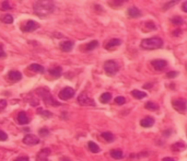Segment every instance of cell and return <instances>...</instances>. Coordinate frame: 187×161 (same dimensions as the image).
Masks as SVG:
<instances>
[{
	"instance_id": "12",
	"label": "cell",
	"mask_w": 187,
	"mask_h": 161,
	"mask_svg": "<svg viewBox=\"0 0 187 161\" xmlns=\"http://www.w3.org/2000/svg\"><path fill=\"white\" fill-rule=\"evenodd\" d=\"M8 78H9L10 81H12V82H17V81H20L22 79V74L18 70H11L9 71L8 74Z\"/></svg>"
},
{
	"instance_id": "6",
	"label": "cell",
	"mask_w": 187,
	"mask_h": 161,
	"mask_svg": "<svg viewBox=\"0 0 187 161\" xmlns=\"http://www.w3.org/2000/svg\"><path fill=\"white\" fill-rule=\"evenodd\" d=\"M173 107L181 113H185L186 112V100L184 99H177V100H174L172 103Z\"/></svg>"
},
{
	"instance_id": "11",
	"label": "cell",
	"mask_w": 187,
	"mask_h": 161,
	"mask_svg": "<svg viewBox=\"0 0 187 161\" xmlns=\"http://www.w3.org/2000/svg\"><path fill=\"white\" fill-rule=\"evenodd\" d=\"M127 15L131 19H137L141 17V11L137 7H130L127 10Z\"/></svg>"
},
{
	"instance_id": "28",
	"label": "cell",
	"mask_w": 187,
	"mask_h": 161,
	"mask_svg": "<svg viewBox=\"0 0 187 161\" xmlns=\"http://www.w3.org/2000/svg\"><path fill=\"white\" fill-rule=\"evenodd\" d=\"M1 21L7 23V24H11V23L13 22V17L11 14H6L5 17L1 19Z\"/></svg>"
},
{
	"instance_id": "8",
	"label": "cell",
	"mask_w": 187,
	"mask_h": 161,
	"mask_svg": "<svg viewBox=\"0 0 187 161\" xmlns=\"http://www.w3.org/2000/svg\"><path fill=\"white\" fill-rule=\"evenodd\" d=\"M37 29H38V24H37V22L33 21V20H30V21L24 23L22 27H21V30H22L23 32H25V33L33 32L35 31V30H37Z\"/></svg>"
},
{
	"instance_id": "4",
	"label": "cell",
	"mask_w": 187,
	"mask_h": 161,
	"mask_svg": "<svg viewBox=\"0 0 187 161\" xmlns=\"http://www.w3.org/2000/svg\"><path fill=\"white\" fill-rule=\"evenodd\" d=\"M104 70L106 72V75L114 76L115 74L118 71V65L114 60H107L104 63Z\"/></svg>"
},
{
	"instance_id": "33",
	"label": "cell",
	"mask_w": 187,
	"mask_h": 161,
	"mask_svg": "<svg viewBox=\"0 0 187 161\" xmlns=\"http://www.w3.org/2000/svg\"><path fill=\"white\" fill-rule=\"evenodd\" d=\"M1 6H2V9L3 10H11L12 9V7L10 6V4L8 2V1H3Z\"/></svg>"
},
{
	"instance_id": "43",
	"label": "cell",
	"mask_w": 187,
	"mask_h": 161,
	"mask_svg": "<svg viewBox=\"0 0 187 161\" xmlns=\"http://www.w3.org/2000/svg\"><path fill=\"white\" fill-rule=\"evenodd\" d=\"M179 34H181V30H178V31H174V35L175 36L179 35Z\"/></svg>"
},
{
	"instance_id": "36",
	"label": "cell",
	"mask_w": 187,
	"mask_h": 161,
	"mask_svg": "<svg viewBox=\"0 0 187 161\" xmlns=\"http://www.w3.org/2000/svg\"><path fill=\"white\" fill-rule=\"evenodd\" d=\"M48 134H49V130H47V128H41V130H40V135L43 136V137H44V136H47Z\"/></svg>"
},
{
	"instance_id": "18",
	"label": "cell",
	"mask_w": 187,
	"mask_h": 161,
	"mask_svg": "<svg viewBox=\"0 0 187 161\" xmlns=\"http://www.w3.org/2000/svg\"><path fill=\"white\" fill-rule=\"evenodd\" d=\"M110 156L112 157L113 159L120 160V159H123L124 158V153H123V151H122V150H119V149H113V150H111Z\"/></svg>"
},
{
	"instance_id": "30",
	"label": "cell",
	"mask_w": 187,
	"mask_h": 161,
	"mask_svg": "<svg viewBox=\"0 0 187 161\" xmlns=\"http://www.w3.org/2000/svg\"><path fill=\"white\" fill-rule=\"evenodd\" d=\"M146 108H148V110H158L159 108V106L155 104V103L153 102H147L146 103Z\"/></svg>"
},
{
	"instance_id": "16",
	"label": "cell",
	"mask_w": 187,
	"mask_h": 161,
	"mask_svg": "<svg viewBox=\"0 0 187 161\" xmlns=\"http://www.w3.org/2000/svg\"><path fill=\"white\" fill-rule=\"evenodd\" d=\"M153 124H154V118H152V117L150 116L145 117V118H142L141 121H140V125H141L142 127H146V128L153 126Z\"/></svg>"
},
{
	"instance_id": "3",
	"label": "cell",
	"mask_w": 187,
	"mask_h": 161,
	"mask_svg": "<svg viewBox=\"0 0 187 161\" xmlns=\"http://www.w3.org/2000/svg\"><path fill=\"white\" fill-rule=\"evenodd\" d=\"M36 93L38 97H41L42 99H43V101L46 103V104H49V105H53V106H58V105H60L58 102H56L55 100L53 99V97H51V94L49 93V91L46 89H38L36 90Z\"/></svg>"
},
{
	"instance_id": "1",
	"label": "cell",
	"mask_w": 187,
	"mask_h": 161,
	"mask_svg": "<svg viewBox=\"0 0 187 161\" xmlns=\"http://www.w3.org/2000/svg\"><path fill=\"white\" fill-rule=\"evenodd\" d=\"M56 7L53 1H36L34 4V13L37 14L38 17L44 18L51 14L55 11Z\"/></svg>"
},
{
	"instance_id": "9",
	"label": "cell",
	"mask_w": 187,
	"mask_h": 161,
	"mask_svg": "<svg viewBox=\"0 0 187 161\" xmlns=\"http://www.w3.org/2000/svg\"><path fill=\"white\" fill-rule=\"evenodd\" d=\"M23 143L25 145H29V146H34V145H37V144L41 143V140L38 137H36L35 135H32V134H28L24 136L23 138Z\"/></svg>"
},
{
	"instance_id": "23",
	"label": "cell",
	"mask_w": 187,
	"mask_h": 161,
	"mask_svg": "<svg viewBox=\"0 0 187 161\" xmlns=\"http://www.w3.org/2000/svg\"><path fill=\"white\" fill-rule=\"evenodd\" d=\"M185 147H186V145L182 141H179V143H175L172 145V150L174 151H183V150H185Z\"/></svg>"
},
{
	"instance_id": "29",
	"label": "cell",
	"mask_w": 187,
	"mask_h": 161,
	"mask_svg": "<svg viewBox=\"0 0 187 161\" xmlns=\"http://www.w3.org/2000/svg\"><path fill=\"white\" fill-rule=\"evenodd\" d=\"M171 22L173 23L174 25H181V24H183V22H184V20H183L181 17H178V15H176V17H174L172 20H171Z\"/></svg>"
},
{
	"instance_id": "21",
	"label": "cell",
	"mask_w": 187,
	"mask_h": 161,
	"mask_svg": "<svg viewBox=\"0 0 187 161\" xmlns=\"http://www.w3.org/2000/svg\"><path fill=\"white\" fill-rule=\"evenodd\" d=\"M102 138H104L105 141H107V143H113L115 140V137L114 135L110 133V132H105V133H102Z\"/></svg>"
},
{
	"instance_id": "35",
	"label": "cell",
	"mask_w": 187,
	"mask_h": 161,
	"mask_svg": "<svg viewBox=\"0 0 187 161\" xmlns=\"http://www.w3.org/2000/svg\"><path fill=\"white\" fill-rule=\"evenodd\" d=\"M177 4V1H171V2H168V4H165L164 5V8H163V10H168L169 8H171L172 6L176 5Z\"/></svg>"
},
{
	"instance_id": "40",
	"label": "cell",
	"mask_w": 187,
	"mask_h": 161,
	"mask_svg": "<svg viewBox=\"0 0 187 161\" xmlns=\"http://www.w3.org/2000/svg\"><path fill=\"white\" fill-rule=\"evenodd\" d=\"M0 57H6V53L2 50V46L0 45Z\"/></svg>"
},
{
	"instance_id": "42",
	"label": "cell",
	"mask_w": 187,
	"mask_h": 161,
	"mask_svg": "<svg viewBox=\"0 0 187 161\" xmlns=\"http://www.w3.org/2000/svg\"><path fill=\"white\" fill-rule=\"evenodd\" d=\"M162 161H175L173 159V158H170V157H165V158H163L162 159Z\"/></svg>"
},
{
	"instance_id": "39",
	"label": "cell",
	"mask_w": 187,
	"mask_h": 161,
	"mask_svg": "<svg viewBox=\"0 0 187 161\" xmlns=\"http://www.w3.org/2000/svg\"><path fill=\"white\" fill-rule=\"evenodd\" d=\"M147 27H149V29H153V30H155V25H154V23H152V22H147V24H146Z\"/></svg>"
},
{
	"instance_id": "37",
	"label": "cell",
	"mask_w": 187,
	"mask_h": 161,
	"mask_svg": "<svg viewBox=\"0 0 187 161\" xmlns=\"http://www.w3.org/2000/svg\"><path fill=\"white\" fill-rule=\"evenodd\" d=\"M178 76V72L177 71H170L166 74V77L168 78H175V77Z\"/></svg>"
},
{
	"instance_id": "25",
	"label": "cell",
	"mask_w": 187,
	"mask_h": 161,
	"mask_svg": "<svg viewBox=\"0 0 187 161\" xmlns=\"http://www.w3.org/2000/svg\"><path fill=\"white\" fill-rule=\"evenodd\" d=\"M88 146H89V149H90V151L93 152V153H97V152H100V147L96 145L95 143H93V141H89L88 143Z\"/></svg>"
},
{
	"instance_id": "26",
	"label": "cell",
	"mask_w": 187,
	"mask_h": 161,
	"mask_svg": "<svg viewBox=\"0 0 187 161\" xmlns=\"http://www.w3.org/2000/svg\"><path fill=\"white\" fill-rule=\"evenodd\" d=\"M112 100V94L110 92H105L100 97V101L102 103H108Z\"/></svg>"
},
{
	"instance_id": "34",
	"label": "cell",
	"mask_w": 187,
	"mask_h": 161,
	"mask_svg": "<svg viewBox=\"0 0 187 161\" xmlns=\"http://www.w3.org/2000/svg\"><path fill=\"white\" fill-rule=\"evenodd\" d=\"M7 104H8V102H7L6 100H0V112L5 110L6 106H7Z\"/></svg>"
},
{
	"instance_id": "32",
	"label": "cell",
	"mask_w": 187,
	"mask_h": 161,
	"mask_svg": "<svg viewBox=\"0 0 187 161\" xmlns=\"http://www.w3.org/2000/svg\"><path fill=\"white\" fill-rule=\"evenodd\" d=\"M8 139V135L3 130H0V141H6Z\"/></svg>"
},
{
	"instance_id": "2",
	"label": "cell",
	"mask_w": 187,
	"mask_h": 161,
	"mask_svg": "<svg viewBox=\"0 0 187 161\" xmlns=\"http://www.w3.org/2000/svg\"><path fill=\"white\" fill-rule=\"evenodd\" d=\"M143 49L147 50H151V49H158L161 48L163 46V40L160 38V37H150V38H145L141 41V44H140Z\"/></svg>"
},
{
	"instance_id": "38",
	"label": "cell",
	"mask_w": 187,
	"mask_h": 161,
	"mask_svg": "<svg viewBox=\"0 0 187 161\" xmlns=\"http://www.w3.org/2000/svg\"><path fill=\"white\" fill-rule=\"evenodd\" d=\"M14 161H30V160H29L28 157H19Z\"/></svg>"
},
{
	"instance_id": "31",
	"label": "cell",
	"mask_w": 187,
	"mask_h": 161,
	"mask_svg": "<svg viewBox=\"0 0 187 161\" xmlns=\"http://www.w3.org/2000/svg\"><path fill=\"white\" fill-rule=\"evenodd\" d=\"M115 103L118 104V105H123L124 103H126V99L124 98V97H117V98L115 99Z\"/></svg>"
},
{
	"instance_id": "5",
	"label": "cell",
	"mask_w": 187,
	"mask_h": 161,
	"mask_svg": "<svg viewBox=\"0 0 187 161\" xmlns=\"http://www.w3.org/2000/svg\"><path fill=\"white\" fill-rule=\"evenodd\" d=\"M74 93H76V92H74V90H73L72 88L67 87V88H65V89H63L60 91L58 97H59V99H61V100L67 101V100H70L71 98H73V97H74Z\"/></svg>"
},
{
	"instance_id": "17",
	"label": "cell",
	"mask_w": 187,
	"mask_h": 161,
	"mask_svg": "<svg viewBox=\"0 0 187 161\" xmlns=\"http://www.w3.org/2000/svg\"><path fill=\"white\" fill-rule=\"evenodd\" d=\"M50 153V150L49 149H43V150H41V152L37 155V159L36 161H49L48 159H47V156Z\"/></svg>"
},
{
	"instance_id": "14",
	"label": "cell",
	"mask_w": 187,
	"mask_h": 161,
	"mask_svg": "<svg viewBox=\"0 0 187 161\" xmlns=\"http://www.w3.org/2000/svg\"><path fill=\"white\" fill-rule=\"evenodd\" d=\"M73 46H74V43L72 41H63L59 44L60 49L64 50V52H70Z\"/></svg>"
},
{
	"instance_id": "13",
	"label": "cell",
	"mask_w": 187,
	"mask_h": 161,
	"mask_svg": "<svg viewBox=\"0 0 187 161\" xmlns=\"http://www.w3.org/2000/svg\"><path fill=\"white\" fill-rule=\"evenodd\" d=\"M17 121H18V123L20 125H26V124L30 123V118L28 117L26 113L21 111V112L18 114V116H17Z\"/></svg>"
},
{
	"instance_id": "20",
	"label": "cell",
	"mask_w": 187,
	"mask_h": 161,
	"mask_svg": "<svg viewBox=\"0 0 187 161\" xmlns=\"http://www.w3.org/2000/svg\"><path fill=\"white\" fill-rule=\"evenodd\" d=\"M99 46V42L97 41H92V42H89L88 44H86L83 46V49L84 52H90V50H93L94 48H96Z\"/></svg>"
},
{
	"instance_id": "27",
	"label": "cell",
	"mask_w": 187,
	"mask_h": 161,
	"mask_svg": "<svg viewBox=\"0 0 187 161\" xmlns=\"http://www.w3.org/2000/svg\"><path fill=\"white\" fill-rule=\"evenodd\" d=\"M37 114H40V115H42V116L45 117V118H47V117H51V113H50L49 111L43 110V108H41V107H38V110H37Z\"/></svg>"
},
{
	"instance_id": "15",
	"label": "cell",
	"mask_w": 187,
	"mask_h": 161,
	"mask_svg": "<svg viewBox=\"0 0 187 161\" xmlns=\"http://www.w3.org/2000/svg\"><path fill=\"white\" fill-rule=\"evenodd\" d=\"M120 44H122V41L119 40V38H112L111 41H108L107 44H105V48L111 50V49H113V48H115V47L119 46Z\"/></svg>"
},
{
	"instance_id": "10",
	"label": "cell",
	"mask_w": 187,
	"mask_h": 161,
	"mask_svg": "<svg viewBox=\"0 0 187 161\" xmlns=\"http://www.w3.org/2000/svg\"><path fill=\"white\" fill-rule=\"evenodd\" d=\"M151 65L153 66L156 71H161V70H163L165 67H166V65H168V62L164 60V59H155V60H152L151 62Z\"/></svg>"
},
{
	"instance_id": "22",
	"label": "cell",
	"mask_w": 187,
	"mask_h": 161,
	"mask_svg": "<svg viewBox=\"0 0 187 161\" xmlns=\"http://www.w3.org/2000/svg\"><path fill=\"white\" fill-rule=\"evenodd\" d=\"M48 72H49L50 75L53 77H56V78H58V77H60V75H61V72H63V69H61V67H55V68H50L49 70H48Z\"/></svg>"
},
{
	"instance_id": "19",
	"label": "cell",
	"mask_w": 187,
	"mask_h": 161,
	"mask_svg": "<svg viewBox=\"0 0 187 161\" xmlns=\"http://www.w3.org/2000/svg\"><path fill=\"white\" fill-rule=\"evenodd\" d=\"M30 70H32L34 72H38V74H44L45 72V68L43 67L42 65H38V64H32L29 66Z\"/></svg>"
},
{
	"instance_id": "7",
	"label": "cell",
	"mask_w": 187,
	"mask_h": 161,
	"mask_svg": "<svg viewBox=\"0 0 187 161\" xmlns=\"http://www.w3.org/2000/svg\"><path fill=\"white\" fill-rule=\"evenodd\" d=\"M78 103L81 105H95L94 100L91 98H89V95L87 93H81L78 97Z\"/></svg>"
},
{
	"instance_id": "41",
	"label": "cell",
	"mask_w": 187,
	"mask_h": 161,
	"mask_svg": "<svg viewBox=\"0 0 187 161\" xmlns=\"http://www.w3.org/2000/svg\"><path fill=\"white\" fill-rule=\"evenodd\" d=\"M186 6H187V2L186 1H184V2H183V11H184V12H187Z\"/></svg>"
},
{
	"instance_id": "24",
	"label": "cell",
	"mask_w": 187,
	"mask_h": 161,
	"mask_svg": "<svg viewBox=\"0 0 187 161\" xmlns=\"http://www.w3.org/2000/svg\"><path fill=\"white\" fill-rule=\"evenodd\" d=\"M131 94H132V97H133V98L139 99V100H140V99L146 98V97H147L146 92H143V91H140V90H132Z\"/></svg>"
}]
</instances>
